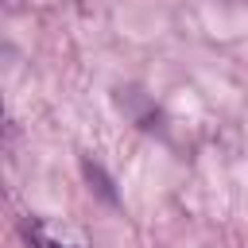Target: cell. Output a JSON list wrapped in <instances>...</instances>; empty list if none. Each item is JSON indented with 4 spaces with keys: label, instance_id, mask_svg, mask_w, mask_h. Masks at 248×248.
<instances>
[{
    "label": "cell",
    "instance_id": "1",
    "mask_svg": "<svg viewBox=\"0 0 248 248\" xmlns=\"http://www.w3.org/2000/svg\"><path fill=\"white\" fill-rule=\"evenodd\" d=\"M23 232H27V244H31V248H85L81 236L50 225V221H43V217H27V221H23Z\"/></svg>",
    "mask_w": 248,
    "mask_h": 248
}]
</instances>
